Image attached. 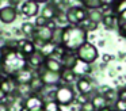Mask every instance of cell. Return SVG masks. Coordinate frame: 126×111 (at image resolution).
Wrapping results in <instances>:
<instances>
[{"instance_id": "obj_40", "label": "cell", "mask_w": 126, "mask_h": 111, "mask_svg": "<svg viewBox=\"0 0 126 111\" xmlns=\"http://www.w3.org/2000/svg\"><path fill=\"white\" fill-rule=\"evenodd\" d=\"M0 111H10V107L6 104V103L0 102Z\"/></svg>"}, {"instance_id": "obj_15", "label": "cell", "mask_w": 126, "mask_h": 111, "mask_svg": "<svg viewBox=\"0 0 126 111\" xmlns=\"http://www.w3.org/2000/svg\"><path fill=\"white\" fill-rule=\"evenodd\" d=\"M45 4H46V5L42 8V14H41V15L44 16L46 20L54 19L56 12H57V10H58V5L56 4V3H52V1H47V3H45Z\"/></svg>"}, {"instance_id": "obj_3", "label": "cell", "mask_w": 126, "mask_h": 111, "mask_svg": "<svg viewBox=\"0 0 126 111\" xmlns=\"http://www.w3.org/2000/svg\"><path fill=\"white\" fill-rule=\"evenodd\" d=\"M75 97H76V92H75L72 85H69V84H60L58 87H56L54 102L60 107H69L75 102Z\"/></svg>"}, {"instance_id": "obj_41", "label": "cell", "mask_w": 126, "mask_h": 111, "mask_svg": "<svg viewBox=\"0 0 126 111\" xmlns=\"http://www.w3.org/2000/svg\"><path fill=\"white\" fill-rule=\"evenodd\" d=\"M19 3H22V0H8V5H12V7H16Z\"/></svg>"}, {"instance_id": "obj_33", "label": "cell", "mask_w": 126, "mask_h": 111, "mask_svg": "<svg viewBox=\"0 0 126 111\" xmlns=\"http://www.w3.org/2000/svg\"><path fill=\"white\" fill-rule=\"evenodd\" d=\"M90 99H91V97L87 96V95H80V94H79V96L75 97V103H77L79 106H81V104H84L85 102H88Z\"/></svg>"}, {"instance_id": "obj_43", "label": "cell", "mask_w": 126, "mask_h": 111, "mask_svg": "<svg viewBox=\"0 0 126 111\" xmlns=\"http://www.w3.org/2000/svg\"><path fill=\"white\" fill-rule=\"evenodd\" d=\"M33 1H35L37 4H45V3L50 1V0H33Z\"/></svg>"}, {"instance_id": "obj_32", "label": "cell", "mask_w": 126, "mask_h": 111, "mask_svg": "<svg viewBox=\"0 0 126 111\" xmlns=\"http://www.w3.org/2000/svg\"><path fill=\"white\" fill-rule=\"evenodd\" d=\"M112 108L115 111H126V102L125 100H115V103L112 104Z\"/></svg>"}, {"instance_id": "obj_4", "label": "cell", "mask_w": 126, "mask_h": 111, "mask_svg": "<svg viewBox=\"0 0 126 111\" xmlns=\"http://www.w3.org/2000/svg\"><path fill=\"white\" fill-rule=\"evenodd\" d=\"M75 54H76L77 60H79L80 62L87 64V65H92L99 57V51H98V49H96V46L92 45L90 41L83 43V45L75 51Z\"/></svg>"}, {"instance_id": "obj_21", "label": "cell", "mask_w": 126, "mask_h": 111, "mask_svg": "<svg viewBox=\"0 0 126 111\" xmlns=\"http://www.w3.org/2000/svg\"><path fill=\"white\" fill-rule=\"evenodd\" d=\"M54 20H56V23H57V26H60V27L68 26V19H66L65 10H61V8H58L57 12H56Z\"/></svg>"}, {"instance_id": "obj_25", "label": "cell", "mask_w": 126, "mask_h": 111, "mask_svg": "<svg viewBox=\"0 0 126 111\" xmlns=\"http://www.w3.org/2000/svg\"><path fill=\"white\" fill-rule=\"evenodd\" d=\"M20 31H22V34L25 35V37L31 38V35L35 31V24L31 23V22H25V23H22V26H20Z\"/></svg>"}, {"instance_id": "obj_24", "label": "cell", "mask_w": 126, "mask_h": 111, "mask_svg": "<svg viewBox=\"0 0 126 111\" xmlns=\"http://www.w3.org/2000/svg\"><path fill=\"white\" fill-rule=\"evenodd\" d=\"M54 48H56V43L54 42H47V43H45V45H42L41 48L38 49L39 51H41V54L45 57V58H47V57H50L53 53H54Z\"/></svg>"}, {"instance_id": "obj_27", "label": "cell", "mask_w": 126, "mask_h": 111, "mask_svg": "<svg viewBox=\"0 0 126 111\" xmlns=\"http://www.w3.org/2000/svg\"><path fill=\"white\" fill-rule=\"evenodd\" d=\"M102 18H103V15H102V12H100L99 8H96V10H88V20L100 23Z\"/></svg>"}, {"instance_id": "obj_11", "label": "cell", "mask_w": 126, "mask_h": 111, "mask_svg": "<svg viewBox=\"0 0 126 111\" xmlns=\"http://www.w3.org/2000/svg\"><path fill=\"white\" fill-rule=\"evenodd\" d=\"M34 75H35L34 70L29 68V69H22L19 72L14 73L12 76H10V79L14 83V85H18V84H29L30 80L34 77Z\"/></svg>"}, {"instance_id": "obj_17", "label": "cell", "mask_w": 126, "mask_h": 111, "mask_svg": "<svg viewBox=\"0 0 126 111\" xmlns=\"http://www.w3.org/2000/svg\"><path fill=\"white\" fill-rule=\"evenodd\" d=\"M77 76L75 75V72L72 69H65V68H63V70L60 72V80L63 84H69L71 85L73 81H76Z\"/></svg>"}, {"instance_id": "obj_16", "label": "cell", "mask_w": 126, "mask_h": 111, "mask_svg": "<svg viewBox=\"0 0 126 111\" xmlns=\"http://www.w3.org/2000/svg\"><path fill=\"white\" fill-rule=\"evenodd\" d=\"M44 68L46 70H50V72H54V73H60L63 70V65L58 60H54L52 57H47L44 62Z\"/></svg>"}, {"instance_id": "obj_44", "label": "cell", "mask_w": 126, "mask_h": 111, "mask_svg": "<svg viewBox=\"0 0 126 111\" xmlns=\"http://www.w3.org/2000/svg\"><path fill=\"white\" fill-rule=\"evenodd\" d=\"M4 97H6V94H4V92L1 91V89H0V102H3Z\"/></svg>"}, {"instance_id": "obj_7", "label": "cell", "mask_w": 126, "mask_h": 111, "mask_svg": "<svg viewBox=\"0 0 126 111\" xmlns=\"http://www.w3.org/2000/svg\"><path fill=\"white\" fill-rule=\"evenodd\" d=\"M52 38H53V31L49 30L46 26H42V27H35V31L31 35L30 41L34 43V46H35L37 49H39L42 45L50 42Z\"/></svg>"}, {"instance_id": "obj_5", "label": "cell", "mask_w": 126, "mask_h": 111, "mask_svg": "<svg viewBox=\"0 0 126 111\" xmlns=\"http://www.w3.org/2000/svg\"><path fill=\"white\" fill-rule=\"evenodd\" d=\"M65 14H66V19H68V24H72V26H79L88 19V11L84 7H80V5L68 7L65 10Z\"/></svg>"}, {"instance_id": "obj_34", "label": "cell", "mask_w": 126, "mask_h": 111, "mask_svg": "<svg viewBox=\"0 0 126 111\" xmlns=\"http://www.w3.org/2000/svg\"><path fill=\"white\" fill-rule=\"evenodd\" d=\"M46 19L44 18L42 15H39V16H35V27H42V26H46Z\"/></svg>"}, {"instance_id": "obj_9", "label": "cell", "mask_w": 126, "mask_h": 111, "mask_svg": "<svg viewBox=\"0 0 126 111\" xmlns=\"http://www.w3.org/2000/svg\"><path fill=\"white\" fill-rule=\"evenodd\" d=\"M18 18V10L12 5H4L0 8V22L4 24H11Z\"/></svg>"}, {"instance_id": "obj_6", "label": "cell", "mask_w": 126, "mask_h": 111, "mask_svg": "<svg viewBox=\"0 0 126 111\" xmlns=\"http://www.w3.org/2000/svg\"><path fill=\"white\" fill-rule=\"evenodd\" d=\"M76 89L79 91L80 95H87L90 97H92L95 94H98L95 80L90 76H80L76 80Z\"/></svg>"}, {"instance_id": "obj_30", "label": "cell", "mask_w": 126, "mask_h": 111, "mask_svg": "<svg viewBox=\"0 0 126 111\" xmlns=\"http://www.w3.org/2000/svg\"><path fill=\"white\" fill-rule=\"evenodd\" d=\"M80 26H81L87 32H90V31L92 32V31H96V30H98L99 23H96V22H92V20H88V19H87V20H85L84 23H81Z\"/></svg>"}, {"instance_id": "obj_8", "label": "cell", "mask_w": 126, "mask_h": 111, "mask_svg": "<svg viewBox=\"0 0 126 111\" xmlns=\"http://www.w3.org/2000/svg\"><path fill=\"white\" fill-rule=\"evenodd\" d=\"M35 75L41 79V81L45 84V87H58L60 84H63L60 80V73L46 70L44 66L39 68V69H35Z\"/></svg>"}, {"instance_id": "obj_37", "label": "cell", "mask_w": 126, "mask_h": 111, "mask_svg": "<svg viewBox=\"0 0 126 111\" xmlns=\"http://www.w3.org/2000/svg\"><path fill=\"white\" fill-rule=\"evenodd\" d=\"M46 27H47L49 30H52V31H54V30L57 29L58 26H57V23H56L54 19H50V20H47V22H46Z\"/></svg>"}, {"instance_id": "obj_20", "label": "cell", "mask_w": 126, "mask_h": 111, "mask_svg": "<svg viewBox=\"0 0 126 111\" xmlns=\"http://www.w3.org/2000/svg\"><path fill=\"white\" fill-rule=\"evenodd\" d=\"M14 88H15V85H14V83L11 81V79L1 75V80H0V89H1L6 95H8L10 92H12V89H14Z\"/></svg>"}, {"instance_id": "obj_35", "label": "cell", "mask_w": 126, "mask_h": 111, "mask_svg": "<svg viewBox=\"0 0 126 111\" xmlns=\"http://www.w3.org/2000/svg\"><path fill=\"white\" fill-rule=\"evenodd\" d=\"M117 96L119 100H125L126 102V87H122V88L117 89Z\"/></svg>"}, {"instance_id": "obj_13", "label": "cell", "mask_w": 126, "mask_h": 111, "mask_svg": "<svg viewBox=\"0 0 126 111\" xmlns=\"http://www.w3.org/2000/svg\"><path fill=\"white\" fill-rule=\"evenodd\" d=\"M45 57L41 54V51L37 49L33 54H30L29 57H26V61H27V65L30 69L35 70V69H39V68L44 66V62H45Z\"/></svg>"}, {"instance_id": "obj_28", "label": "cell", "mask_w": 126, "mask_h": 111, "mask_svg": "<svg viewBox=\"0 0 126 111\" xmlns=\"http://www.w3.org/2000/svg\"><path fill=\"white\" fill-rule=\"evenodd\" d=\"M81 3V5L85 10H96V8H100V3L99 0H79Z\"/></svg>"}, {"instance_id": "obj_2", "label": "cell", "mask_w": 126, "mask_h": 111, "mask_svg": "<svg viewBox=\"0 0 126 111\" xmlns=\"http://www.w3.org/2000/svg\"><path fill=\"white\" fill-rule=\"evenodd\" d=\"M22 69H29L26 57L18 49H12L8 54L0 57V73L3 76H12Z\"/></svg>"}, {"instance_id": "obj_22", "label": "cell", "mask_w": 126, "mask_h": 111, "mask_svg": "<svg viewBox=\"0 0 126 111\" xmlns=\"http://www.w3.org/2000/svg\"><path fill=\"white\" fill-rule=\"evenodd\" d=\"M35 50H37V48L34 46V43L31 42V41L29 39V38L26 39V42L23 43V46H22V48L19 49V51H20V53H22L25 57H29L30 54H33Z\"/></svg>"}, {"instance_id": "obj_29", "label": "cell", "mask_w": 126, "mask_h": 111, "mask_svg": "<svg viewBox=\"0 0 126 111\" xmlns=\"http://www.w3.org/2000/svg\"><path fill=\"white\" fill-rule=\"evenodd\" d=\"M103 96H104V99L107 100V103L109 104H114L115 103V100H118V96H117V89H112V88H109L106 92L103 94Z\"/></svg>"}, {"instance_id": "obj_42", "label": "cell", "mask_w": 126, "mask_h": 111, "mask_svg": "<svg viewBox=\"0 0 126 111\" xmlns=\"http://www.w3.org/2000/svg\"><path fill=\"white\" fill-rule=\"evenodd\" d=\"M98 111H115V110L112 108V106H109V107H104V108H102V110H98Z\"/></svg>"}, {"instance_id": "obj_1", "label": "cell", "mask_w": 126, "mask_h": 111, "mask_svg": "<svg viewBox=\"0 0 126 111\" xmlns=\"http://www.w3.org/2000/svg\"><path fill=\"white\" fill-rule=\"evenodd\" d=\"M88 41V32L81 26H68L63 27L61 30V45L68 51H76L83 43Z\"/></svg>"}, {"instance_id": "obj_49", "label": "cell", "mask_w": 126, "mask_h": 111, "mask_svg": "<svg viewBox=\"0 0 126 111\" xmlns=\"http://www.w3.org/2000/svg\"><path fill=\"white\" fill-rule=\"evenodd\" d=\"M125 38H126V35H125Z\"/></svg>"}, {"instance_id": "obj_14", "label": "cell", "mask_w": 126, "mask_h": 111, "mask_svg": "<svg viewBox=\"0 0 126 111\" xmlns=\"http://www.w3.org/2000/svg\"><path fill=\"white\" fill-rule=\"evenodd\" d=\"M77 61H79V60H77L76 54H75L73 51H66V53L60 58L61 65H63V68H65V69H73V68L76 66Z\"/></svg>"}, {"instance_id": "obj_36", "label": "cell", "mask_w": 126, "mask_h": 111, "mask_svg": "<svg viewBox=\"0 0 126 111\" xmlns=\"http://www.w3.org/2000/svg\"><path fill=\"white\" fill-rule=\"evenodd\" d=\"M115 19H117V24L118 23H126V10L122 11L121 14H118L115 16Z\"/></svg>"}, {"instance_id": "obj_26", "label": "cell", "mask_w": 126, "mask_h": 111, "mask_svg": "<svg viewBox=\"0 0 126 111\" xmlns=\"http://www.w3.org/2000/svg\"><path fill=\"white\" fill-rule=\"evenodd\" d=\"M111 10H112V14L117 16L118 14H121L122 11L126 10V0H115L111 4Z\"/></svg>"}, {"instance_id": "obj_48", "label": "cell", "mask_w": 126, "mask_h": 111, "mask_svg": "<svg viewBox=\"0 0 126 111\" xmlns=\"http://www.w3.org/2000/svg\"><path fill=\"white\" fill-rule=\"evenodd\" d=\"M0 80H1V73H0Z\"/></svg>"}, {"instance_id": "obj_46", "label": "cell", "mask_w": 126, "mask_h": 111, "mask_svg": "<svg viewBox=\"0 0 126 111\" xmlns=\"http://www.w3.org/2000/svg\"><path fill=\"white\" fill-rule=\"evenodd\" d=\"M98 45H99V46H104V41H103V39H102V41H99V43H98Z\"/></svg>"}, {"instance_id": "obj_31", "label": "cell", "mask_w": 126, "mask_h": 111, "mask_svg": "<svg viewBox=\"0 0 126 111\" xmlns=\"http://www.w3.org/2000/svg\"><path fill=\"white\" fill-rule=\"evenodd\" d=\"M44 111H63V108H61L54 100H49V102H45Z\"/></svg>"}, {"instance_id": "obj_18", "label": "cell", "mask_w": 126, "mask_h": 111, "mask_svg": "<svg viewBox=\"0 0 126 111\" xmlns=\"http://www.w3.org/2000/svg\"><path fill=\"white\" fill-rule=\"evenodd\" d=\"M29 85H30V88H31V92H33V94H37V95H41V92L45 89V84L42 83L41 79H39L37 75H34V77L30 80Z\"/></svg>"}, {"instance_id": "obj_10", "label": "cell", "mask_w": 126, "mask_h": 111, "mask_svg": "<svg viewBox=\"0 0 126 111\" xmlns=\"http://www.w3.org/2000/svg\"><path fill=\"white\" fill-rule=\"evenodd\" d=\"M25 106L29 108V111H44L45 100L41 95L31 94L30 96L25 97Z\"/></svg>"}, {"instance_id": "obj_23", "label": "cell", "mask_w": 126, "mask_h": 111, "mask_svg": "<svg viewBox=\"0 0 126 111\" xmlns=\"http://www.w3.org/2000/svg\"><path fill=\"white\" fill-rule=\"evenodd\" d=\"M102 23H103V26H104L106 30L115 29V27H117V19H115V15H103Z\"/></svg>"}, {"instance_id": "obj_12", "label": "cell", "mask_w": 126, "mask_h": 111, "mask_svg": "<svg viewBox=\"0 0 126 111\" xmlns=\"http://www.w3.org/2000/svg\"><path fill=\"white\" fill-rule=\"evenodd\" d=\"M39 12V4H37L33 0H26L20 3V14L25 18H34Z\"/></svg>"}, {"instance_id": "obj_39", "label": "cell", "mask_w": 126, "mask_h": 111, "mask_svg": "<svg viewBox=\"0 0 126 111\" xmlns=\"http://www.w3.org/2000/svg\"><path fill=\"white\" fill-rule=\"evenodd\" d=\"M114 1H115V0H99L100 5H111Z\"/></svg>"}, {"instance_id": "obj_19", "label": "cell", "mask_w": 126, "mask_h": 111, "mask_svg": "<svg viewBox=\"0 0 126 111\" xmlns=\"http://www.w3.org/2000/svg\"><path fill=\"white\" fill-rule=\"evenodd\" d=\"M90 100L92 102V104H94V107H95L96 111L102 110V108H104V107H109V106H110L109 103H107V100L104 99V96H103V95H100V94H95Z\"/></svg>"}, {"instance_id": "obj_45", "label": "cell", "mask_w": 126, "mask_h": 111, "mask_svg": "<svg viewBox=\"0 0 126 111\" xmlns=\"http://www.w3.org/2000/svg\"><path fill=\"white\" fill-rule=\"evenodd\" d=\"M19 111H29V108L26 107V106H20V107H19Z\"/></svg>"}, {"instance_id": "obj_38", "label": "cell", "mask_w": 126, "mask_h": 111, "mask_svg": "<svg viewBox=\"0 0 126 111\" xmlns=\"http://www.w3.org/2000/svg\"><path fill=\"white\" fill-rule=\"evenodd\" d=\"M112 60H114V56H111V54H103V56H102L103 64H109V62L112 61Z\"/></svg>"}, {"instance_id": "obj_47", "label": "cell", "mask_w": 126, "mask_h": 111, "mask_svg": "<svg viewBox=\"0 0 126 111\" xmlns=\"http://www.w3.org/2000/svg\"><path fill=\"white\" fill-rule=\"evenodd\" d=\"M77 111H84V110H81V108H79V110H77Z\"/></svg>"}]
</instances>
